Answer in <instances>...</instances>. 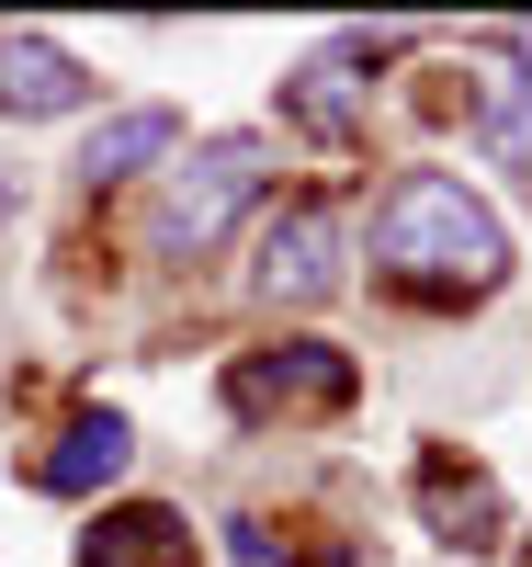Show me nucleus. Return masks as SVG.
<instances>
[{"label": "nucleus", "mask_w": 532, "mask_h": 567, "mask_svg": "<svg viewBox=\"0 0 532 567\" xmlns=\"http://www.w3.org/2000/svg\"><path fill=\"white\" fill-rule=\"evenodd\" d=\"M374 261H385V284H408V296L465 307V296H499L510 284V227L476 205L453 171H408L397 194L374 205Z\"/></svg>", "instance_id": "f257e3e1"}, {"label": "nucleus", "mask_w": 532, "mask_h": 567, "mask_svg": "<svg viewBox=\"0 0 532 567\" xmlns=\"http://www.w3.org/2000/svg\"><path fill=\"white\" fill-rule=\"evenodd\" d=\"M261 182H272V148H261V136H205V148H192V159L159 182V250H170V261L216 250Z\"/></svg>", "instance_id": "f03ea898"}, {"label": "nucleus", "mask_w": 532, "mask_h": 567, "mask_svg": "<svg viewBox=\"0 0 532 567\" xmlns=\"http://www.w3.org/2000/svg\"><path fill=\"white\" fill-rule=\"evenodd\" d=\"M352 352H328V341H272V352H238L227 363V409L238 420H328V409H352Z\"/></svg>", "instance_id": "7ed1b4c3"}, {"label": "nucleus", "mask_w": 532, "mask_h": 567, "mask_svg": "<svg viewBox=\"0 0 532 567\" xmlns=\"http://www.w3.org/2000/svg\"><path fill=\"white\" fill-rule=\"evenodd\" d=\"M261 296L272 307H317V296H341V216L328 205H295V216H272L261 227Z\"/></svg>", "instance_id": "20e7f679"}, {"label": "nucleus", "mask_w": 532, "mask_h": 567, "mask_svg": "<svg viewBox=\"0 0 532 567\" xmlns=\"http://www.w3.org/2000/svg\"><path fill=\"white\" fill-rule=\"evenodd\" d=\"M419 523L430 534H442V545H499V523H510V499H499V477H488V465H465V454H419Z\"/></svg>", "instance_id": "39448f33"}, {"label": "nucleus", "mask_w": 532, "mask_h": 567, "mask_svg": "<svg viewBox=\"0 0 532 567\" xmlns=\"http://www.w3.org/2000/svg\"><path fill=\"white\" fill-rule=\"evenodd\" d=\"M80 567H205V545H192V523L170 499H125L80 534Z\"/></svg>", "instance_id": "423d86ee"}, {"label": "nucleus", "mask_w": 532, "mask_h": 567, "mask_svg": "<svg viewBox=\"0 0 532 567\" xmlns=\"http://www.w3.org/2000/svg\"><path fill=\"white\" fill-rule=\"evenodd\" d=\"M80 103H91V69L58 34H0V114H80Z\"/></svg>", "instance_id": "0eeeda50"}, {"label": "nucleus", "mask_w": 532, "mask_h": 567, "mask_svg": "<svg viewBox=\"0 0 532 567\" xmlns=\"http://www.w3.org/2000/svg\"><path fill=\"white\" fill-rule=\"evenodd\" d=\"M125 454H136V432H125L114 409H91V420H69V432H58V454L34 465V488H45V499H91V488L125 477Z\"/></svg>", "instance_id": "6e6552de"}, {"label": "nucleus", "mask_w": 532, "mask_h": 567, "mask_svg": "<svg viewBox=\"0 0 532 567\" xmlns=\"http://www.w3.org/2000/svg\"><path fill=\"white\" fill-rule=\"evenodd\" d=\"M283 103H295V125H306V136H328V148H341V136L363 125V80H352L341 45H328V58H306L295 80H283Z\"/></svg>", "instance_id": "1a4fd4ad"}, {"label": "nucleus", "mask_w": 532, "mask_h": 567, "mask_svg": "<svg viewBox=\"0 0 532 567\" xmlns=\"http://www.w3.org/2000/svg\"><path fill=\"white\" fill-rule=\"evenodd\" d=\"M170 148H181V125H170L159 103H136V114H114V125L80 148V182H136L148 159H170Z\"/></svg>", "instance_id": "9d476101"}, {"label": "nucleus", "mask_w": 532, "mask_h": 567, "mask_svg": "<svg viewBox=\"0 0 532 567\" xmlns=\"http://www.w3.org/2000/svg\"><path fill=\"white\" fill-rule=\"evenodd\" d=\"M227 556H238V567H295V556L272 545V523H227Z\"/></svg>", "instance_id": "9b49d317"}, {"label": "nucleus", "mask_w": 532, "mask_h": 567, "mask_svg": "<svg viewBox=\"0 0 532 567\" xmlns=\"http://www.w3.org/2000/svg\"><path fill=\"white\" fill-rule=\"evenodd\" d=\"M0 216H12V171H0Z\"/></svg>", "instance_id": "f8f14e48"}, {"label": "nucleus", "mask_w": 532, "mask_h": 567, "mask_svg": "<svg viewBox=\"0 0 532 567\" xmlns=\"http://www.w3.org/2000/svg\"><path fill=\"white\" fill-rule=\"evenodd\" d=\"M521 567H532V556H521Z\"/></svg>", "instance_id": "ddd939ff"}]
</instances>
